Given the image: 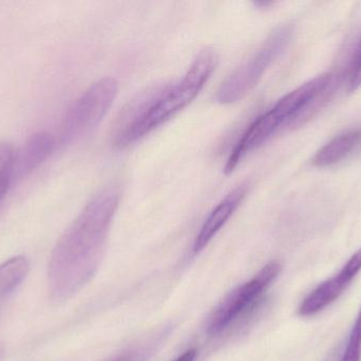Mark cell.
I'll list each match as a JSON object with an SVG mask.
<instances>
[{
	"instance_id": "6da1fadb",
	"label": "cell",
	"mask_w": 361,
	"mask_h": 361,
	"mask_svg": "<svg viewBox=\"0 0 361 361\" xmlns=\"http://www.w3.org/2000/svg\"><path fill=\"white\" fill-rule=\"evenodd\" d=\"M120 199L116 187L102 189L57 241L47 273L53 302L70 300L94 277Z\"/></svg>"
},
{
	"instance_id": "7a4b0ae2",
	"label": "cell",
	"mask_w": 361,
	"mask_h": 361,
	"mask_svg": "<svg viewBox=\"0 0 361 361\" xmlns=\"http://www.w3.org/2000/svg\"><path fill=\"white\" fill-rule=\"evenodd\" d=\"M336 81V74L324 73L300 85L278 100L267 112L257 117L235 142L225 163L231 174L250 153L264 146L282 129L302 124L303 117L316 97Z\"/></svg>"
},
{
	"instance_id": "3957f363",
	"label": "cell",
	"mask_w": 361,
	"mask_h": 361,
	"mask_svg": "<svg viewBox=\"0 0 361 361\" xmlns=\"http://www.w3.org/2000/svg\"><path fill=\"white\" fill-rule=\"evenodd\" d=\"M218 63L216 49L207 47L200 51L179 82L166 85L145 118L131 134L128 146L149 135L188 106L207 84Z\"/></svg>"
},
{
	"instance_id": "277c9868",
	"label": "cell",
	"mask_w": 361,
	"mask_h": 361,
	"mask_svg": "<svg viewBox=\"0 0 361 361\" xmlns=\"http://www.w3.org/2000/svg\"><path fill=\"white\" fill-rule=\"evenodd\" d=\"M292 34L290 25H282L271 32L258 50L221 83L216 93V101L220 104L235 103L247 95L269 66L283 52Z\"/></svg>"
},
{
	"instance_id": "5b68a950",
	"label": "cell",
	"mask_w": 361,
	"mask_h": 361,
	"mask_svg": "<svg viewBox=\"0 0 361 361\" xmlns=\"http://www.w3.org/2000/svg\"><path fill=\"white\" fill-rule=\"evenodd\" d=\"M118 93L114 78L93 83L68 110L61 124V143H72L90 133L105 118Z\"/></svg>"
},
{
	"instance_id": "8992f818",
	"label": "cell",
	"mask_w": 361,
	"mask_h": 361,
	"mask_svg": "<svg viewBox=\"0 0 361 361\" xmlns=\"http://www.w3.org/2000/svg\"><path fill=\"white\" fill-rule=\"evenodd\" d=\"M281 269V264L278 261H271L252 280L229 292L210 315L206 330L207 334L218 336L243 314L254 307L260 300L263 292L277 279Z\"/></svg>"
},
{
	"instance_id": "52a82bcc",
	"label": "cell",
	"mask_w": 361,
	"mask_h": 361,
	"mask_svg": "<svg viewBox=\"0 0 361 361\" xmlns=\"http://www.w3.org/2000/svg\"><path fill=\"white\" fill-rule=\"evenodd\" d=\"M361 271V249L349 259L337 275L322 282L305 300L298 309L300 317H312L334 303L349 288Z\"/></svg>"
},
{
	"instance_id": "ba28073f",
	"label": "cell",
	"mask_w": 361,
	"mask_h": 361,
	"mask_svg": "<svg viewBox=\"0 0 361 361\" xmlns=\"http://www.w3.org/2000/svg\"><path fill=\"white\" fill-rule=\"evenodd\" d=\"M248 192V184H241L231 191L216 207L214 208L205 222L202 225L192 245V252L200 254L216 233L228 222L238 208L241 206Z\"/></svg>"
},
{
	"instance_id": "9c48e42d",
	"label": "cell",
	"mask_w": 361,
	"mask_h": 361,
	"mask_svg": "<svg viewBox=\"0 0 361 361\" xmlns=\"http://www.w3.org/2000/svg\"><path fill=\"white\" fill-rule=\"evenodd\" d=\"M54 146L50 134L40 131L31 136L25 146L15 153L13 182L25 177L42 165L54 150Z\"/></svg>"
},
{
	"instance_id": "30bf717a",
	"label": "cell",
	"mask_w": 361,
	"mask_h": 361,
	"mask_svg": "<svg viewBox=\"0 0 361 361\" xmlns=\"http://www.w3.org/2000/svg\"><path fill=\"white\" fill-rule=\"evenodd\" d=\"M360 143L361 129L341 134L316 153L312 159V165L316 167H331L351 154Z\"/></svg>"
},
{
	"instance_id": "8fae6325",
	"label": "cell",
	"mask_w": 361,
	"mask_h": 361,
	"mask_svg": "<svg viewBox=\"0 0 361 361\" xmlns=\"http://www.w3.org/2000/svg\"><path fill=\"white\" fill-rule=\"evenodd\" d=\"M30 266V261L23 256H14L0 264V299L10 294L25 279Z\"/></svg>"
},
{
	"instance_id": "7c38bea8",
	"label": "cell",
	"mask_w": 361,
	"mask_h": 361,
	"mask_svg": "<svg viewBox=\"0 0 361 361\" xmlns=\"http://www.w3.org/2000/svg\"><path fill=\"white\" fill-rule=\"evenodd\" d=\"M15 153L12 144L0 142V199L4 196L13 182Z\"/></svg>"
},
{
	"instance_id": "4fadbf2b",
	"label": "cell",
	"mask_w": 361,
	"mask_h": 361,
	"mask_svg": "<svg viewBox=\"0 0 361 361\" xmlns=\"http://www.w3.org/2000/svg\"><path fill=\"white\" fill-rule=\"evenodd\" d=\"M341 361H361V307L350 333L349 341Z\"/></svg>"
},
{
	"instance_id": "5bb4252c",
	"label": "cell",
	"mask_w": 361,
	"mask_h": 361,
	"mask_svg": "<svg viewBox=\"0 0 361 361\" xmlns=\"http://www.w3.org/2000/svg\"><path fill=\"white\" fill-rule=\"evenodd\" d=\"M361 86V45L356 53L355 59L352 61L349 73V88L354 91Z\"/></svg>"
},
{
	"instance_id": "9a60e30c",
	"label": "cell",
	"mask_w": 361,
	"mask_h": 361,
	"mask_svg": "<svg viewBox=\"0 0 361 361\" xmlns=\"http://www.w3.org/2000/svg\"><path fill=\"white\" fill-rule=\"evenodd\" d=\"M197 357V351L195 349L188 350L175 361H195Z\"/></svg>"
},
{
	"instance_id": "2e32d148",
	"label": "cell",
	"mask_w": 361,
	"mask_h": 361,
	"mask_svg": "<svg viewBox=\"0 0 361 361\" xmlns=\"http://www.w3.org/2000/svg\"><path fill=\"white\" fill-rule=\"evenodd\" d=\"M111 361H133V356L131 355H124L121 356V357L116 358V360Z\"/></svg>"
},
{
	"instance_id": "e0dca14e",
	"label": "cell",
	"mask_w": 361,
	"mask_h": 361,
	"mask_svg": "<svg viewBox=\"0 0 361 361\" xmlns=\"http://www.w3.org/2000/svg\"><path fill=\"white\" fill-rule=\"evenodd\" d=\"M4 347H2L1 345H0V360H1L2 356H4Z\"/></svg>"
}]
</instances>
